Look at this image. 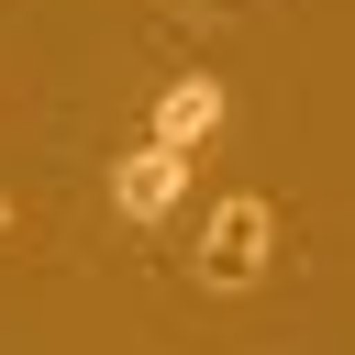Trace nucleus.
<instances>
[{
    "label": "nucleus",
    "instance_id": "1",
    "mask_svg": "<svg viewBox=\"0 0 355 355\" xmlns=\"http://www.w3.org/2000/svg\"><path fill=\"white\" fill-rule=\"evenodd\" d=\"M266 244H277V211L255 189H233L211 211V233H200V288H255L266 277Z\"/></svg>",
    "mask_w": 355,
    "mask_h": 355
},
{
    "label": "nucleus",
    "instance_id": "2",
    "mask_svg": "<svg viewBox=\"0 0 355 355\" xmlns=\"http://www.w3.org/2000/svg\"><path fill=\"white\" fill-rule=\"evenodd\" d=\"M178 200H189V155H178V144L144 133V144L111 155V211H122V222H166Z\"/></svg>",
    "mask_w": 355,
    "mask_h": 355
},
{
    "label": "nucleus",
    "instance_id": "3",
    "mask_svg": "<svg viewBox=\"0 0 355 355\" xmlns=\"http://www.w3.org/2000/svg\"><path fill=\"white\" fill-rule=\"evenodd\" d=\"M211 133H222V78H166V89H155V144L189 155V144H211Z\"/></svg>",
    "mask_w": 355,
    "mask_h": 355
},
{
    "label": "nucleus",
    "instance_id": "4",
    "mask_svg": "<svg viewBox=\"0 0 355 355\" xmlns=\"http://www.w3.org/2000/svg\"><path fill=\"white\" fill-rule=\"evenodd\" d=\"M0 233H11V189H0Z\"/></svg>",
    "mask_w": 355,
    "mask_h": 355
}]
</instances>
